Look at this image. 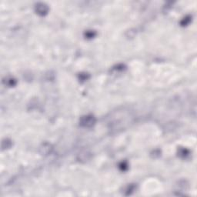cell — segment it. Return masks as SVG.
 Here are the masks:
<instances>
[{
	"mask_svg": "<svg viewBox=\"0 0 197 197\" xmlns=\"http://www.w3.org/2000/svg\"><path fill=\"white\" fill-rule=\"evenodd\" d=\"M36 11H37V12H38L39 14H42V15H43V14L46 13V12H47V7H46V6H45L44 4H39L36 6Z\"/></svg>",
	"mask_w": 197,
	"mask_h": 197,
	"instance_id": "2",
	"label": "cell"
},
{
	"mask_svg": "<svg viewBox=\"0 0 197 197\" xmlns=\"http://www.w3.org/2000/svg\"><path fill=\"white\" fill-rule=\"evenodd\" d=\"M94 123L95 120L93 116H85L81 120V124L84 126H91L94 124Z\"/></svg>",
	"mask_w": 197,
	"mask_h": 197,
	"instance_id": "1",
	"label": "cell"
}]
</instances>
